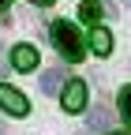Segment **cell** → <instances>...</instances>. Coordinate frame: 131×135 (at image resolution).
Returning a JSON list of instances; mask_svg holds the SVG:
<instances>
[{
  "label": "cell",
  "instance_id": "1",
  "mask_svg": "<svg viewBox=\"0 0 131 135\" xmlns=\"http://www.w3.org/2000/svg\"><path fill=\"white\" fill-rule=\"evenodd\" d=\"M49 38H53V45L60 49V56L68 60V64L83 60V34H79V26H75V23L56 19L53 26H49Z\"/></svg>",
  "mask_w": 131,
  "mask_h": 135
},
{
  "label": "cell",
  "instance_id": "2",
  "mask_svg": "<svg viewBox=\"0 0 131 135\" xmlns=\"http://www.w3.org/2000/svg\"><path fill=\"white\" fill-rule=\"evenodd\" d=\"M0 109L11 113V116H26V113H30V101H26V94H19L15 86L0 83Z\"/></svg>",
  "mask_w": 131,
  "mask_h": 135
},
{
  "label": "cell",
  "instance_id": "3",
  "mask_svg": "<svg viewBox=\"0 0 131 135\" xmlns=\"http://www.w3.org/2000/svg\"><path fill=\"white\" fill-rule=\"evenodd\" d=\"M86 98H90V90H86L83 79L64 83V109H68V113H83L86 109Z\"/></svg>",
  "mask_w": 131,
  "mask_h": 135
},
{
  "label": "cell",
  "instance_id": "4",
  "mask_svg": "<svg viewBox=\"0 0 131 135\" xmlns=\"http://www.w3.org/2000/svg\"><path fill=\"white\" fill-rule=\"evenodd\" d=\"M11 68L15 71H34L38 68V49L34 45H15L11 49Z\"/></svg>",
  "mask_w": 131,
  "mask_h": 135
},
{
  "label": "cell",
  "instance_id": "5",
  "mask_svg": "<svg viewBox=\"0 0 131 135\" xmlns=\"http://www.w3.org/2000/svg\"><path fill=\"white\" fill-rule=\"evenodd\" d=\"M90 49H94L97 56H109V53H112V34H109L105 26H94V30H90Z\"/></svg>",
  "mask_w": 131,
  "mask_h": 135
},
{
  "label": "cell",
  "instance_id": "6",
  "mask_svg": "<svg viewBox=\"0 0 131 135\" xmlns=\"http://www.w3.org/2000/svg\"><path fill=\"white\" fill-rule=\"evenodd\" d=\"M79 15H83V23H97L105 15V4L101 0H83V4H79Z\"/></svg>",
  "mask_w": 131,
  "mask_h": 135
},
{
  "label": "cell",
  "instance_id": "7",
  "mask_svg": "<svg viewBox=\"0 0 131 135\" xmlns=\"http://www.w3.org/2000/svg\"><path fill=\"white\" fill-rule=\"evenodd\" d=\"M60 86H64V71H60V68L41 71V90H45V94H53V90H60Z\"/></svg>",
  "mask_w": 131,
  "mask_h": 135
},
{
  "label": "cell",
  "instance_id": "8",
  "mask_svg": "<svg viewBox=\"0 0 131 135\" xmlns=\"http://www.w3.org/2000/svg\"><path fill=\"white\" fill-rule=\"evenodd\" d=\"M86 120H90V128H94V131H109L112 116H109V109H105V105H97V109H90V116H86Z\"/></svg>",
  "mask_w": 131,
  "mask_h": 135
},
{
  "label": "cell",
  "instance_id": "9",
  "mask_svg": "<svg viewBox=\"0 0 131 135\" xmlns=\"http://www.w3.org/2000/svg\"><path fill=\"white\" fill-rule=\"evenodd\" d=\"M120 116H124L127 128H131V86H124V90H120Z\"/></svg>",
  "mask_w": 131,
  "mask_h": 135
},
{
  "label": "cell",
  "instance_id": "10",
  "mask_svg": "<svg viewBox=\"0 0 131 135\" xmlns=\"http://www.w3.org/2000/svg\"><path fill=\"white\" fill-rule=\"evenodd\" d=\"M4 71H8V64H4V53H0V75H4Z\"/></svg>",
  "mask_w": 131,
  "mask_h": 135
},
{
  "label": "cell",
  "instance_id": "11",
  "mask_svg": "<svg viewBox=\"0 0 131 135\" xmlns=\"http://www.w3.org/2000/svg\"><path fill=\"white\" fill-rule=\"evenodd\" d=\"M8 4H11V0H0V11H8Z\"/></svg>",
  "mask_w": 131,
  "mask_h": 135
},
{
  "label": "cell",
  "instance_id": "12",
  "mask_svg": "<svg viewBox=\"0 0 131 135\" xmlns=\"http://www.w3.org/2000/svg\"><path fill=\"white\" fill-rule=\"evenodd\" d=\"M34 4H41V8H45V4H53V0H34Z\"/></svg>",
  "mask_w": 131,
  "mask_h": 135
},
{
  "label": "cell",
  "instance_id": "13",
  "mask_svg": "<svg viewBox=\"0 0 131 135\" xmlns=\"http://www.w3.org/2000/svg\"><path fill=\"white\" fill-rule=\"evenodd\" d=\"M109 135H124V131H109Z\"/></svg>",
  "mask_w": 131,
  "mask_h": 135
},
{
  "label": "cell",
  "instance_id": "14",
  "mask_svg": "<svg viewBox=\"0 0 131 135\" xmlns=\"http://www.w3.org/2000/svg\"><path fill=\"white\" fill-rule=\"evenodd\" d=\"M0 135H8V131H4V128H0Z\"/></svg>",
  "mask_w": 131,
  "mask_h": 135
},
{
  "label": "cell",
  "instance_id": "15",
  "mask_svg": "<svg viewBox=\"0 0 131 135\" xmlns=\"http://www.w3.org/2000/svg\"><path fill=\"white\" fill-rule=\"evenodd\" d=\"M124 4H131V0H124Z\"/></svg>",
  "mask_w": 131,
  "mask_h": 135
}]
</instances>
